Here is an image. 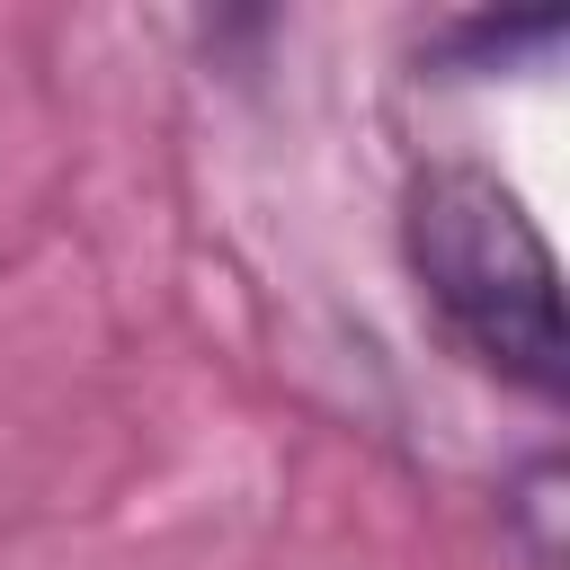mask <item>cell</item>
Instances as JSON below:
<instances>
[{"label": "cell", "mask_w": 570, "mask_h": 570, "mask_svg": "<svg viewBox=\"0 0 570 570\" xmlns=\"http://www.w3.org/2000/svg\"><path fill=\"white\" fill-rule=\"evenodd\" d=\"M401 249L463 356H481L499 383L534 401H561V285L517 187H499L472 160H428L401 196Z\"/></svg>", "instance_id": "cell-1"}]
</instances>
